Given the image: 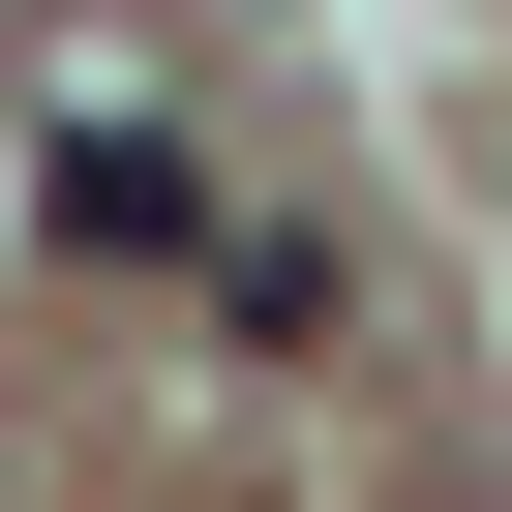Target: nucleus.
I'll return each instance as SVG.
<instances>
[{
  "mask_svg": "<svg viewBox=\"0 0 512 512\" xmlns=\"http://www.w3.org/2000/svg\"><path fill=\"white\" fill-rule=\"evenodd\" d=\"M211 332H332V241L302 211H211Z\"/></svg>",
  "mask_w": 512,
  "mask_h": 512,
  "instance_id": "obj_1",
  "label": "nucleus"
}]
</instances>
